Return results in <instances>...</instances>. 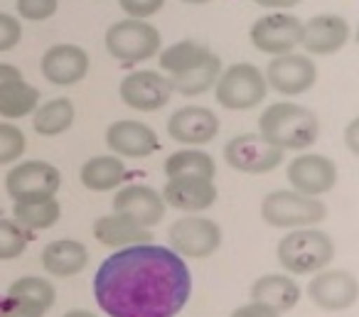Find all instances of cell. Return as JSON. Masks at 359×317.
I'll list each match as a JSON object with an SVG mask.
<instances>
[{
  "instance_id": "cell-1",
  "label": "cell",
  "mask_w": 359,
  "mask_h": 317,
  "mask_svg": "<svg viewBox=\"0 0 359 317\" xmlns=\"http://www.w3.org/2000/svg\"><path fill=\"white\" fill-rule=\"evenodd\" d=\"M192 295V273L158 243L118 248L94 276V297L109 317H177Z\"/></svg>"
},
{
  "instance_id": "cell-2",
  "label": "cell",
  "mask_w": 359,
  "mask_h": 317,
  "mask_svg": "<svg viewBox=\"0 0 359 317\" xmlns=\"http://www.w3.org/2000/svg\"><path fill=\"white\" fill-rule=\"evenodd\" d=\"M259 133L280 150H308L320 138V119L308 106L276 101L261 114Z\"/></svg>"
},
{
  "instance_id": "cell-3",
  "label": "cell",
  "mask_w": 359,
  "mask_h": 317,
  "mask_svg": "<svg viewBox=\"0 0 359 317\" xmlns=\"http://www.w3.org/2000/svg\"><path fill=\"white\" fill-rule=\"evenodd\" d=\"M278 263L293 276H313L332 263L334 243L330 234L315 227L290 229L276 246Z\"/></svg>"
},
{
  "instance_id": "cell-4",
  "label": "cell",
  "mask_w": 359,
  "mask_h": 317,
  "mask_svg": "<svg viewBox=\"0 0 359 317\" xmlns=\"http://www.w3.org/2000/svg\"><path fill=\"white\" fill-rule=\"evenodd\" d=\"M104 42L106 52L123 67L143 65L163 50V37L158 27L150 25L148 20H135V18H126V20L109 25Z\"/></svg>"
},
{
  "instance_id": "cell-5",
  "label": "cell",
  "mask_w": 359,
  "mask_h": 317,
  "mask_svg": "<svg viewBox=\"0 0 359 317\" xmlns=\"http://www.w3.org/2000/svg\"><path fill=\"white\" fill-rule=\"evenodd\" d=\"M261 219L273 229H303L327 219L323 199L290 189L269 192L261 202Z\"/></svg>"
},
{
  "instance_id": "cell-6",
  "label": "cell",
  "mask_w": 359,
  "mask_h": 317,
  "mask_svg": "<svg viewBox=\"0 0 359 317\" xmlns=\"http://www.w3.org/2000/svg\"><path fill=\"white\" fill-rule=\"evenodd\" d=\"M269 94L266 72L249 62H236L222 72L219 81L215 86V99L219 106L229 111H249L264 104Z\"/></svg>"
},
{
  "instance_id": "cell-7",
  "label": "cell",
  "mask_w": 359,
  "mask_h": 317,
  "mask_svg": "<svg viewBox=\"0 0 359 317\" xmlns=\"http://www.w3.org/2000/svg\"><path fill=\"white\" fill-rule=\"evenodd\" d=\"M222 238H224L222 236V227L215 219L195 217V214L175 219L168 229L170 248L177 251L182 258H192V261L215 256L222 246Z\"/></svg>"
},
{
  "instance_id": "cell-8",
  "label": "cell",
  "mask_w": 359,
  "mask_h": 317,
  "mask_svg": "<svg viewBox=\"0 0 359 317\" xmlns=\"http://www.w3.org/2000/svg\"><path fill=\"white\" fill-rule=\"evenodd\" d=\"M249 40L264 55H288L303 42V20L293 13L271 11L269 15L254 20V25L249 27Z\"/></svg>"
},
{
  "instance_id": "cell-9",
  "label": "cell",
  "mask_w": 359,
  "mask_h": 317,
  "mask_svg": "<svg viewBox=\"0 0 359 317\" xmlns=\"http://www.w3.org/2000/svg\"><path fill=\"white\" fill-rule=\"evenodd\" d=\"M283 153L278 145L269 143L261 133L234 135L224 145V160L231 170L244 175H266L283 163Z\"/></svg>"
},
{
  "instance_id": "cell-10",
  "label": "cell",
  "mask_w": 359,
  "mask_h": 317,
  "mask_svg": "<svg viewBox=\"0 0 359 317\" xmlns=\"http://www.w3.org/2000/svg\"><path fill=\"white\" fill-rule=\"evenodd\" d=\"M62 187V173L45 160H22L8 173L6 189L13 202L55 197Z\"/></svg>"
},
{
  "instance_id": "cell-11",
  "label": "cell",
  "mask_w": 359,
  "mask_h": 317,
  "mask_svg": "<svg viewBox=\"0 0 359 317\" xmlns=\"http://www.w3.org/2000/svg\"><path fill=\"white\" fill-rule=\"evenodd\" d=\"M266 81L269 89L280 96H300L310 91L318 81V65L310 60V55H278L266 67Z\"/></svg>"
},
{
  "instance_id": "cell-12",
  "label": "cell",
  "mask_w": 359,
  "mask_h": 317,
  "mask_svg": "<svg viewBox=\"0 0 359 317\" xmlns=\"http://www.w3.org/2000/svg\"><path fill=\"white\" fill-rule=\"evenodd\" d=\"M118 96L128 109L150 114V111H160L163 106L170 104L172 86H170L168 76H163L160 72L140 69L121 79Z\"/></svg>"
},
{
  "instance_id": "cell-13",
  "label": "cell",
  "mask_w": 359,
  "mask_h": 317,
  "mask_svg": "<svg viewBox=\"0 0 359 317\" xmlns=\"http://www.w3.org/2000/svg\"><path fill=\"white\" fill-rule=\"evenodd\" d=\"M308 297L325 312L349 310L359 300V281L342 268H325L308 283Z\"/></svg>"
},
{
  "instance_id": "cell-14",
  "label": "cell",
  "mask_w": 359,
  "mask_h": 317,
  "mask_svg": "<svg viewBox=\"0 0 359 317\" xmlns=\"http://www.w3.org/2000/svg\"><path fill=\"white\" fill-rule=\"evenodd\" d=\"M290 187L295 192L310 194V197H323L337 182V165L320 153H303L293 158L285 168Z\"/></svg>"
},
{
  "instance_id": "cell-15",
  "label": "cell",
  "mask_w": 359,
  "mask_h": 317,
  "mask_svg": "<svg viewBox=\"0 0 359 317\" xmlns=\"http://www.w3.org/2000/svg\"><path fill=\"white\" fill-rule=\"evenodd\" d=\"M352 40V27L342 15L323 13L303 22V47L313 57H330L344 50V45Z\"/></svg>"
},
{
  "instance_id": "cell-16",
  "label": "cell",
  "mask_w": 359,
  "mask_h": 317,
  "mask_svg": "<svg viewBox=\"0 0 359 317\" xmlns=\"http://www.w3.org/2000/svg\"><path fill=\"white\" fill-rule=\"evenodd\" d=\"M40 72L50 84L74 86L89 74V55H86L84 47L72 45V42H60L42 55Z\"/></svg>"
},
{
  "instance_id": "cell-17",
  "label": "cell",
  "mask_w": 359,
  "mask_h": 317,
  "mask_svg": "<svg viewBox=\"0 0 359 317\" xmlns=\"http://www.w3.org/2000/svg\"><path fill=\"white\" fill-rule=\"evenodd\" d=\"M219 133V116L207 106H182L168 119V135L182 145H205Z\"/></svg>"
},
{
  "instance_id": "cell-18",
  "label": "cell",
  "mask_w": 359,
  "mask_h": 317,
  "mask_svg": "<svg viewBox=\"0 0 359 317\" xmlns=\"http://www.w3.org/2000/svg\"><path fill=\"white\" fill-rule=\"evenodd\" d=\"M106 145L118 158H148L160 148L158 133L143 121L121 119L106 128Z\"/></svg>"
},
{
  "instance_id": "cell-19",
  "label": "cell",
  "mask_w": 359,
  "mask_h": 317,
  "mask_svg": "<svg viewBox=\"0 0 359 317\" xmlns=\"http://www.w3.org/2000/svg\"><path fill=\"white\" fill-rule=\"evenodd\" d=\"M165 199L148 184H128L121 187L114 197V212L133 219L135 224L145 229H153L165 217Z\"/></svg>"
},
{
  "instance_id": "cell-20",
  "label": "cell",
  "mask_w": 359,
  "mask_h": 317,
  "mask_svg": "<svg viewBox=\"0 0 359 317\" xmlns=\"http://www.w3.org/2000/svg\"><path fill=\"white\" fill-rule=\"evenodd\" d=\"M163 199L168 207L177 209V212L200 214L205 209L215 207L217 202L215 180H202V177L168 180V184L163 187Z\"/></svg>"
},
{
  "instance_id": "cell-21",
  "label": "cell",
  "mask_w": 359,
  "mask_h": 317,
  "mask_svg": "<svg viewBox=\"0 0 359 317\" xmlns=\"http://www.w3.org/2000/svg\"><path fill=\"white\" fill-rule=\"evenodd\" d=\"M94 236L99 243L109 248H128V246H138V243H153V234L150 229L135 224L133 219L123 217V214L114 212L99 217L94 224Z\"/></svg>"
},
{
  "instance_id": "cell-22",
  "label": "cell",
  "mask_w": 359,
  "mask_h": 317,
  "mask_svg": "<svg viewBox=\"0 0 359 317\" xmlns=\"http://www.w3.org/2000/svg\"><path fill=\"white\" fill-rule=\"evenodd\" d=\"M89 263V251L81 241L74 238H60V241H50L42 248V268L50 276L57 278H72L81 273Z\"/></svg>"
},
{
  "instance_id": "cell-23",
  "label": "cell",
  "mask_w": 359,
  "mask_h": 317,
  "mask_svg": "<svg viewBox=\"0 0 359 317\" xmlns=\"http://www.w3.org/2000/svg\"><path fill=\"white\" fill-rule=\"evenodd\" d=\"M251 300L264 302V305L273 307L278 312L293 310L300 300V285L290 276H278V273H269L254 281L251 285Z\"/></svg>"
},
{
  "instance_id": "cell-24",
  "label": "cell",
  "mask_w": 359,
  "mask_h": 317,
  "mask_svg": "<svg viewBox=\"0 0 359 317\" xmlns=\"http://www.w3.org/2000/svg\"><path fill=\"white\" fill-rule=\"evenodd\" d=\"M79 180L91 192H111L126 180V165L118 155H96L89 158L79 170Z\"/></svg>"
},
{
  "instance_id": "cell-25",
  "label": "cell",
  "mask_w": 359,
  "mask_h": 317,
  "mask_svg": "<svg viewBox=\"0 0 359 317\" xmlns=\"http://www.w3.org/2000/svg\"><path fill=\"white\" fill-rule=\"evenodd\" d=\"M74 119L76 109L72 104V99L60 96V99H50L37 106V111L32 114V128H35L37 135L55 138V135H62L65 130H69Z\"/></svg>"
},
{
  "instance_id": "cell-26",
  "label": "cell",
  "mask_w": 359,
  "mask_h": 317,
  "mask_svg": "<svg viewBox=\"0 0 359 317\" xmlns=\"http://www.w3.org/2000/svg\"><path fill=\"white\" fill-rule=\"evenodd\" d=\"M165 175H168V180H182V177L215 180L217 165L215 158L210 153H205V150L185 148L168 155V160H165Z\"/></svg>"
},
{
  "instance_id": "cell-27",
  "label": "cell",
  "mask_w": 359,
  "mask_h": 317,
  "mask_svg": "<svg viewBox=\"0 0 359 317\" xmlns=\"http://www.w3.org/2000/svg\"><path fill=\"white\" fill-rule=\"evenodd\" d=\"M222 60L212 52L200 67L195 69L185 72V74H177V76H168L170 86H172L175 94H182V96H202L207 94L210 89H215L217 81L222 76Z\"/></svg>"
},
{
  "instance_id": "cell-28",
  "label": "cell",
  "mask_w": 359,
  "mask_h": 317,
  "mask_svg": "<svg viewBox=\"0 0 359 317\" xmlns=\"http://www.w3.org/2000/svg\"><path fill=\"white\" fill-rule=\"evenodd\" d=\"M210 55H212V50L207 45H202V42L180 40V42H175V45L160 50L158 62H160V69L168 72L170 76H177V74H185V72L195 69V67H200Z\"/></svg>"
},
{
  "instance_id": "cell-29",
  "label": "cell",
  "mask_w": 359,
  "mask_h": 317,
  "mask_svg": "<svg viewBox=\"0 0 359 317\" xmlns=\"http://www.w3.org/2000/svg\"><path fill=\"white\" fill-rule=\"evenodd\" d=\"M40 106V91L25 79H13L0 86V116L3 119H25L32 116Z\"/></svg>"
},
{
  "instance_id": "cell-30",
  "label": "cell",
  "mask_w": 359,
  "mask_h": 317,
  "mask_svg": "<svg viewBox=\"0 0 359 317\" xmlns=\"http://www.w3.org/2000/svg\"><path fill=\"white\" fill-rule=\"evenodd\" d=\"M62 207L57 202V197H45V199H25V202L13 204V219L20 224L27 231H42L50 229L60 222Z\"/></svg>"
},
{
  "instance_id": "cell-31",
  "label": "cell",
  "mask_w": 359,
  "mask_h": 317,
  "mask_svg": "<svg viewBox=\"0 0 359 317\" xmlns=\"http://www.w3.org/2000/svg\"><path fill=\"white\" fill-rule=\"evenodd\" d=\"M8 295L15 297L18 302L22 305L32 307L37 312H47L52 305H55V297L57 290L47 278L40 276H25V278H18L15 283H11L8 288Z\"/></svg>"
},
{
  "instance_id": "cell-32",
  "label": "cell",
  "mask_w": 359,
  "mask_h": 317,
  "mask_svg": "<svg viewBox=\"0 0 359 317\" xmlns=\"http://www.w3.org/2000/svg\"><path fill=\"white\" fill-rule=\"evenodd\" d=\"M27 229H22L15 219H0V261H13L22 256L27 248Z\"/></svg>"
},
{
  "instance_id": "cell-33",
  "label": "cell",
  "mask_w": 359,
  "mask_h": 317,
  "mask_svg": "<svg viewBox=\"0 0 359 317\" xmlns=\"http://www.w3.org/2000/svg\"><path fill=\"white\" fill-rule=\"evenodd\" d=\"M27 148L25 133L11 121H0V165H11L22 158Z\"/></svg>"
},
{
  "instance_id": "cell-34",
  "label": "cell",
  "mask_w": 359,
  "mask_h": 317,
  "mask_svg": "<svg viewBox=\"0 0 359 317\" xmlns=\"http://www.w3.org/2000/svg\"><path fill=\"white\" fill-rule=\"evenodd\" d=\"M15 11L20 20L27 22H45L57 15L60 0H15Z\"/></svg>"
},
{
  "instance_id": "cell-35",
  "label": "cell",
  "mask_w": 359,
  "mask_h": 317,
  "mask_svg": "<svg viewBox=\"0 0 359 317\" xmlns=\"http://www.w3.org/2000/svg\"><path fill=\"white\" fill-rule=\"evenodd\" d=\"M22 40V22L11 13H0V52H11Z\"/></svg>"
},
{
  "instance_id": "cell-36",
  "label": "cell",
  "mask_w": 359,
  "mask_h": 317,
  "mask_svg": "<svg viewBox=\"0 0 359 317\" xmlns=\"http://www.w3.org/2000/svg\"><path fill=\"white\" fill-rule=\"evenodd\" d=\"M121 11L128 18H135V20H148L155 13L163 11L165 0H118Z\"/></svg>"
},
{
  "instance_id": "cell-37",
  "label": "cell",
  "mask_w": 359,
  "mask_h": 317,
  "mask_svg": "<svg viewBox=\"0 0 359 317\" xmlns=\"http://www.w3.org/2000/svg\"><path fill=\"white\" fill-rule=\"evenodd\" d=\"M0 317H45V312H37L32 307L18 302L15 297H0Z\"/></svg>"
},
{
  "instance_id": "cell-38",
  "label": "cell",
  "mask_w": 359,
  "mask_h": 317,
  "mask_svg": "<svg viewBox=\"0 0 359 317\" xmlns=\"http://www.w3.org/2000/svg\"><path fill=\"white\" fill-rule=\"evenodd\" d=\"M229 317H280V312L269 305H264V302L251 300V302H246V305L236 307Z\"/></svg>"
},
{
  "instance_id": "cell-39",
  "label": "cell",
  "mask_w": 359,
  "mask_h": 317,
  "mask_svg": "<svg viewBox=\"0 0 359 317\" xmlns=\"http://www.w3.org/2000/svg\"><path fill=\"white\" fill-rule=\"evenodd\" d=\"M344 145H347L349 153L359 158V116L349 121L347 128H344Z\"/></svg>"
},
{
  "instance_id": "cell-40",
  "label": "cell",
  "mask_w": 359,
  "mask_h": 317,
  "mask_svg": "<svg viewBox=\"0 0 359 317\" xmlns=\"http://www.w3.org/2000/svg\"><path fill=\"white\" fill-rule=\"evenodd\" d=\"M256 6L269 8V11H290V8L300 6L303 0H254Z\"/></svg>"
},
{
  "instance_id": "cell-41",
  "label": "cell",
  "mask_w": 359,
  "mask_h": 317,
  "mask_svg": "<svg viewBox=\"0 0 359 317\" xmlns=\"http://www.w3.org/2000/svg\"><path fill=\"white\" fill-rule=\"evenodd\" d=\"M22 72L18 69L15 65H8V62H0V86H6L8 81L13 79H20Z\"/></svg>"
},
{
  "instance_id": "cell-42",
  "label": "cell",
  "mask_w": 359,
  "mask_h": 317,
  "mask_svg": "<svg viewBox=\"0 0 359 317\" xmlns=\"http://www.w3.org/2000/svg\"><path fill=\"white\" fill-rule=\"evenodd\" d=\"M62 317H99V315H94L91 310H69V312H65Z\"/></svg>"
},
{
  "instance_id": "cell-43",
  "label": "cell",
  "mask_w": 359,
  "mask_h": 317,
  "mask_svg": "<svg viewBox=\"0 0 359 317\" xmlns=\"http://www.w3.org/2000/svg\"><path fill=\"white\" fill-rule=\"evenodd\" d=\"M180 3H185V6H207L212 0H180Z\"/></svg>"
},
{
  "instance_id": "cell-44",
  "label": "cell",
  "mask_w": 359,
  "mask_h": 317,
  "mask_svg": "<svg viewBox=\"0 0 359 317\" xmlns=\"http://www.w3.org/2000/svg\"><path fill=\"white\" fill-rule=\"evenodd\" d=\"M354 42H357V47H359V25H357V30H354Z\"/></svg>"
}]
</instances>
